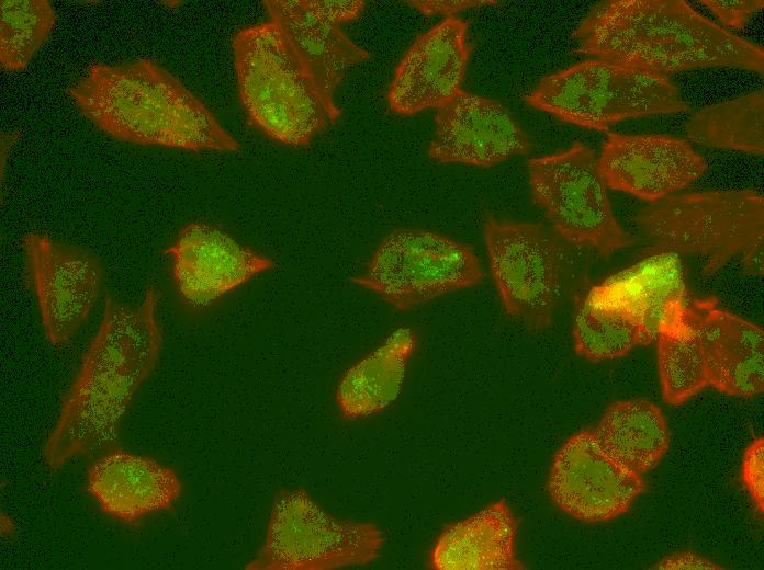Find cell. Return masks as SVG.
Masks as SVG:
<instances>
[{"instance_id": "obj_1", "label": "cell", "mask_w": 764, "mask_h": 570, "mask_svg": "<svg viewBox=\"0 0 764 570\" xmlns=\"http://www.w3.org/2000/svg\"><path fill=\"white\" fill-rule=\"evenodd\" d=\"M160 290L149 286L133 307L110 294L99 329L82 356L43 457L52 471L72 458L116 446L120 424L141 386L154 372L162 346L156 311Z\"/></svg>"}, {"instance_id": "obj_2", "label": "cell", "mask_w": 764, "mask_h": 570, "mask_svg": "<svg viewBox=\"0 0 764 570\" xmlns=\"http://www.w3.org/2000/svg\"><path fill=\"white\" fill-rule=\"evenodd\" d=\"M576 52L661 75L711 67L764 73V49L683 0H604L573 32Z\"/></svg>"}, {"instance_id": "obj_3", "label": "cell", "mask_w": 764, "mask_h": 570, "mask_svg": "<svg viewBox=\"0 0 764 570\" xmlns=\"http://www.w3.org/2000/svg\"><path fill=\"white\" fill-rule=\"evenodd\" d=\"M67 94L115 139L191 151H237L239 142L180 80L149 59L93 64Z\"/></svg>"}, {"instance_id": "obj_4", "label": "cell", "mask_w": 764, "mask_h": 570, "mask_svg": "<svg viewBox=\"0 0 764 570\" xmlns=\"http://www.w3.org/2000/svg\"><path fill=\"white\" fill-rule=\"evenodd\" d=\"M632 223L642 255L700 258L705 275L732 262L746 275H763L764 198L754 190L666 196L639 209Z\"/></svg>"}, {"instance_id": "obj_5", "label": "cell", "mask_w": 764, "mask_h": 570, "mask_svg": "<svg viewBox=\"0 0 764 570\" xmlns=\"http://www.w3.org/2000/svg\"><path fill=\"white\" fill-rule=\"evenodd\" d=\"M238 91L249 122L288 146L308 145L341 114L330 105L273 22L233 37Z\"/></svg>"}, {"instance_id": "obj_6", "label": "cell", "mask_w": 764, "mask_h": 570, "mask_svg": "<svg viewBox=\"0 0 764 570\" xmlns=\"http://www.w3.org/2000/svg\"><path fill=\"white\" fill-rule=\"evenodd\" d=\"M530 106L588 129L628 118L689 109L666 75L588 59L542 77L526 95Z\"/></svg>"}, {"instance_id": "obj_7", "label": "cell", "mask_w": 764, "mask_h": 570, "mask_svg": "<svg viewBox=\"0 0 764 570\" xmlns=\"http://www.w3.org/2000/svg\"><path fill=\"white\" fill-rule=\"evenodd\" d=\"M383 532L373 523L334 516L304 488L280 491L263 542L246 570H334L378 559Z\"/></svg>"}, {"instance_id": "obj_8", "label": "cell", "mask_w": 764, "mask_h": 570, "mask_svg": "<svg viewBox=\"0 0 764 570\" xmlns=\"http://www.w3.org/2000/svg\"><path fill=\"white\" fill-rule=\"evenodd\" d=\"M483 236L506 314L529 330L549 328L571 267L569 243L541 224L494 216L485 218Z\"/></svg>"}, {"instance_id": "obj_9", "label": "cell", "mask_w": 764, "mask_h": 570, "mask_svg": "<svg viewBox=\"0 0 764 570\" xmlns=\"http://www.w3.org/2000/svg\"><path fill=\"white\" fill-rule=\"evenodd\" d=\"M484 276L469 244L430 230L400 228L381 240L364 272L351 281L407 311L476 286Z\"/></svg>"}, {"instance_id": "obj_10", "label": "cell", "mask_w": 764, "mask_h": 570, "mask_svg": "<svg viewBox=\"0 0 764 570\" xmlns=\"http://www.w3.org/2000/svg\"><path fill=\"white\" fill-rule=\"evenodd\" d=\"M533 203L570 246L609 256L636 237L616 220L594 151L583 142L528 160Z\"/></svg>"}, {"instance_id": "obj_11", "label": "cell", "mask_w": 764, "mask_h": 570, "mask_svg": "<svg viewBox=\"0 0 764 570\" xmlns=\"http://www.w3.org/2000/svg\"><path fill=\"white\" fill-rule=\"evenodd\" d=\"M22 246L45 337L63 345L99 298L102 265L90 251L35 231L23 237Z\"/></svg>"}, {"instance_id": "obj_12", "label": "cell", "mask_w": 764, "mask_h": 570, "mask_svg": "<svg viewBox=\"0 0 764 570\" xmlns=\"http://www.w3.org/2000/svg\"><path fill=\"white\" fill-rule=\"evenodd\" d=\"M644 489L643 477L611 459L592 428L574 433L562 444L547 481L552 502L584 523L608 522L626 514Z\"/></svg>"}, {"instance_id": "obj_13", "label": "cell", "mask_w": 764, "mask_h": 570, "mask_svg": "<svg viewBox=\"0 0 764 570\" xmlns=\"http://www.w3.org/2000/svg\"><path fill=\"white\" fill-rule=\"evenodd\" d=\"M270 21L276 23L326 101L335 103V92L347 70L370 58L339 27L358 18L362 0H268L263 1Z\"/></svg>"}, {"instance_id": "obj_14", "label": "cell", "mask_w": 764, "mask_h": 570, "mask_svg": "<svg viewBox=\"0 0 764 570\" xmlns=\"http://www.w3.org/2000/svg\"><path fill=\"white\" fill-rule=\"evenodd\" d=\"M435 123L428 155L440 163L492 167L532 148L504 104L462 89L436 109Z\"/></svg>"}, {"instance_id": "obj_15", "label": "cell", "mask_w": 764, "mask_h": 570, "mask_svg": "<svg viewBox=\"0 0 764 570\" xmlns=\"http://www.w3.org/2000/svg\"><path fill=\"white\" fill-rule=\"evenodd\" d=\"M597 163L606 186L650 203L689 185L707 170L688 141L667 135L608 133Z\"/></svg>"}, {"instance_id": "obj_16", "label": "cell", "mask_w": 764, "mask_h": 570, "mask_svg": "<svg viewBox=\"0 0 764 570\" xmlns=\"http://www.w3.org/2000/svg\"><path fill=\"white\" fill-rule=\"evenodd\" d=\"M467 31V21L447 16L416 37L390 83L387 102L393 112L414 115L438 109L461 90L473 49Z\"/></svg>"}, {"instance_id": "obj_17", "label": "cell", "mask_w": 764, "mask_h": 570, "mask_svg": "<svg viewBox=\"0 0 764 570\" xmlns=\"http://www.w3.org/2000/svg\"><path fill=\"white\" fill-rule=\"evenodd\" d=\"M165 253L171 258L180 297L193 307L210 306L274 266L270 258L205 223L186 225Z\"/></svg>"}, {"instance_id": "obj_18", "label": "cell", "mask_w": 764, "mask_h": 570, "mask_svg": "<svg viewBox=\"0 0 764 570\" xmlns=\"http://www.w3.org/2000/svg\"><path fill=\"white\" fill-rule=\"evenodd\" d=\"M86 491L105 515L136 525L153 513L171 511L182 483L172 468L116 445L88 466Z\"/></svg>"}, {"instance_id": "obj_19", "label": "cell", "mask_w": 764, "mask_h": 570, "mask_svg": "<svg viewBox=\"0 0 764 570\" xmlns=\"http://www.w3.org/2000/svg\"><path fill=\"white\" fill-rule=\"evenodd\" d=\"M708 385L738 397L764 389V331L717 306L715 298L692 301Z\"/></svg>"}, {"instance_id": "obj_20", "label": "cell", "mask_w": 764, "mask_h": 570, "mask_svg": "<svg viewBox=\"0 0 764 570\" xmlns=\"http://www.w3.org/2000/svg\"><path fill=\"white\" fill-rule=\"evenodd\" d=\"M518 522L505 499L443 526L429 557L436 570H521L515 539Z\"/></svg>"}, {"instance_id": "obj_21", "label": "cell", "mask_w": 764, "mask_h": 570, "mask_svg": "<svg viewBox=\"0 0 764 570\" xmlns=\"http://www.w3.org/2000/svg\"><path fill=\"white\" fill-rule=\"evenodd\" d=\"M416 346V333L408 327H401L347 368L335 395L341 418L360 420L389 408L402 391L407 364Z\"/></svg>"}, {"instance_id": "obj_22", "label": "cell", "mask_w": 764, "mask_h": 570, "mask_svg": "<svg viewBox=\"0 0 764 570\" xmlns=\"http://www.w3.org/2000/svg\"><path fill=\"white\" fill-rule=\"evenodd\" d=\"M592 430L611 459L641 476L656 468L671 444L662 409L642 398L613 402Z\"/></svg>"}, {"instance_id": "obj_23", "label": "cell", "mask_w": 764, "mask_h": 570, "mask_svg": "<svg viewBox=\"0 0 764 570\" xmlns=\"http://www.w3.org/2000/svg\"><path fill=\"white\" fill-rule=\"evenodd\" d=\"M656 339L664 401L681 406L708 385L693 304L687 299L668 303Z\"/></svg>"}, {"instance_id": "obj_24", "label": "cell", "mask_w": 764, "mask_h": 570, "mask_svg": "<svg viewBox=\"0 0 764 570\" xmlns=\"http://www.w3.org/2000/svg\"><path fill=\"white\" fill-rule=\"evenodd\" d=\"M682 258L660 252L642 259L596 287L638 312L652 342L668 303L686 299Z\"/></svg>"}, {"instance_id": "obj_25", "label": "cell", "mask_w": 764, "mask_h": 570, "mask_svg": "<svg viewBox=\"0 0 764 570\" xmlns=\"http://www.w3.org/2000/svg\"><path fill=\"white\" fill-rule=\"evenodd\" d=\"M573 341L576 354L593 363L625 356L636 346L651 343L638 312L596 285L577 305Z\"/></svg>"}, {"instance_id": "obj_26", "label": "cell", "mask_w": 764, "mask_h": 570, "mask_svg": "<svg viewBox=\"0 0 764 570\" xmlns=\"http://www.w3.org/2000/svg\"><path fill=\"white\" fill-rule=\"evenodd\" d=\"M764 93L755 91L694 113L685 132L695 144L764 153Z\"/></svg>"}, {"instance_id": "obj_27", "label": "cell", "mask_w": 764, "mask_h": 570, "mask_svg": "<svg viewBox=\"0 0 764 570\" xmlns=\"http://www.w3.org/2000/svg\"><path fill=\"white\" fill-rule=\"evenodd\" d=\"M56 13L46 0L0 2V64L5 70L24 69L48 38Z\"/></svg>"}, {"instance_id": "obj_28", "label": "cell", "mask_w": 764, "mask_h": 570, "mask_svg": "<svg viewBox=\"0 0 764 570\" xmlns=\"http://www.w3.org/2000/svg\"><path fill=\"white\" fill-rule=\"evenodd\" d=\"M744 486L760 513L764 512V438H755L745 449L742 460Z\"/></svg>"}, {"instance_id": "obj_29", "label": "cell", "mask_w": 764, "mask_h": 570, "mask_svg": "<svg viewBox=\"0 0 764 570\" xmlns=\"http://www.w3.org/2000/svg\"><path fill=\"white\" fill-rule=\"evenodd\" d=\"M724 25L742 29L751 16L764 7L763 0H701L699 1Z\"/></svg>"}, {"instance_id": "obj_30", "label": "cell", "mask_w": 764, "mask_h": 570, "mask_svg": "<svg viewBox=\"0 0 764 570\" xmlns=\"http://www.w3.org/2000/svg\"><path fill=\"white\" fill-rule=\"evenodd\" d=\"M408 3L420 11L423 14H452L470 8L496 4L497 1L479 0H441V1H408Z\"/></svg>"}, {"instance_id": "obj_31", "label": "cell", "mask_w": 764, "mask_h": 570, "mask_svg": "<svg viewBox=\"0 0 764 570\" xmlns=\"http://www.w3.org/2000/svg\"><path fill=\"white\" fill-rule=\"evenodd\" d=\"M653 569H711L721 570L722 567L692 551H682L666 556L655 563Z\"/></svg>"}]
</instances>
